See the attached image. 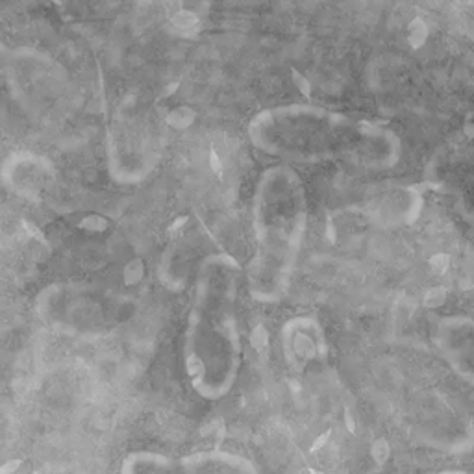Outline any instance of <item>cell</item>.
<instances>
[{
	"label": "cell",
	"mask_w": 474,
	"mask_h": 474,
	"mask_svg": "<svg viewBox=\"0 0 474 474\" xmlns=\"http://www.w3.org/2000/svg\"><path fill=\"white\" fill-rule=\"evenodd\" d=\"M124 474H258V470L245 456L211 450L187 456L137 454L130 458Z\"/></svg>",
	"instance_id": "cell-3"
},
{
	"label": "cell",
	"mask_w": 474,
	"mask_h": 474,
	"mask_svg": "<svg viewBox=\"0 0 474 474\" xmlns=\"http://www.w3.org/2000/svg\"><path fill=\"white\" fill-rule=\"evenodd\" d=\"M173 21L178 28H189V26H193L197 22V17L193 13H189V11H180V13H176Z\"/></svg>",
	"instance_id": "cell-4"
},
{
	"label": "cell",
	"mask_w": 474,
	"mask_h": 474,
	"mask_svg": "<svg viewBox=\"0 0 474 474\" xmlns=\"http://www.w3.org/2000/svg\"><path fill=\"white\" fill-rule=\"evenodd\" d=\"M469 2H470V4H474V0H469Z\"/></svg>",
	"instance_id": "cell-6"
},
{
	"label": "cell",
	"mask_w": 474,
	"mask_h": 474,
	"mask_svg": "<svg viewBox=\"0 0 474 474\" xmlns=\"http://www.w3.org/2000/svg\"><path fill=\"white\" fill-rule=\"evenodd\" d=\"M291 72H293V82L296 83V87H298V91L304 93V95H306V97L310 98V97H311V86H310V82H308L306 78L302 76L300 72L295 71V69H293Z\"/></svg>",
	"instance_id": "cell-5"
},
{
	"label": "cell",
	"mask_w": 474,
	"mask_h": 474,
	"mask_svg": "<svg viewBox=\"0 0 474 474\" xmlns=\"http://www.w3.org/2000/svg\"><path fill=\"white\" fill-rule=\"evenodd\" d=\"M237 278L235 261L217 256L202 265L197 280L184 361L194 391L206 398L225 397L234 387L241 365Z\"/></svg>",
	"instance_id": "cell-1"
},
{
	"label": "cell",
	"mask_w": 474,
	"mask_h": 474,
	"mask_svg": "<svg viewBox=\"0 0 474 474\" xmlns=\"http://www.w3.org/2000/svg\"><path fill=\"white\" fill-rule=\"evenodd\" d=\"M306 239V202L295 187L256 200L250 293L263 302L286 295Z\"/></svg>",
	"instance_id": "cell-2"
}]
</instances>
